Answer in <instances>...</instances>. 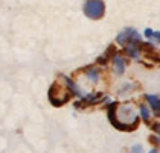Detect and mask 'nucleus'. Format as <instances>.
Here are the masks:
<instances>
[{"instance_id": "9d476101", "label": "nucleus", "mask_w": 160, "mask_h": 153, "mask_svg": "<svg viewBox=\"0 0 160 153\" xmlns=\"http://www.w3.org/2000/svg\"><path fill=\"white\" fill-rule=\"evenodd\" d=\"M145 35H147V38H152L154 36V30L148 27V29H145Z\"/></svg>"}, {"instance_id": "6e6552de", "label": "nucleus", "mask_w": 160, "mask_h": 153, "mask_svg": "<svg viewBox=\"0 0 160 153\" xmlns=\"http://www.w3.org/2000/svg\"><path fill=\"white\" fill-rule=\"evenodd\" d=\"M140 114H142V118L148 123V121H149V118H151V114H149V111H148V108L145 105L140 106Z\"/></svg>"}, {"instance_id": "f8f14e48", "label": "nucleus", "mask_w": 160, "mask_h": 153, "mask_svg": "<svg viewBox=\"0 0 160 153\" xmlns=\"http://www.w3.org/2000/svg\"><path fill=\"white\" fill-rule=\"evenodd\" d=\"M152 129L156 130V132H159V133H160V124H154V126H152Z\"/></svg>"}, {"instance_id": "0eeeda50", "label": "nucleus", "mask_w": 160, "mask_h": 153, "mask_svg": "<svg viewBox=\"0 0 160 153\" xmlns=\"http://www.w3.org/2000/svg\"><path fill=\"white\" fill-rule=\"evenodd\" d=\"M147 100L148 103L151 105L154 112H160V99L157 95H147Z\"/></svg>"}, {"instance_id": "ddd939ff", "label": "nucleus", "mask_w": 160, "mask_h": 153, "mask_svg": "<svg viewBox=\"0 0 160 153\" xmlns=\"http://www.w3.org/2000/svg\"><path fill=\"white\" fill-rule=\"evenodd\" d=\"M152 38H157V39H160V32H154V36Z\"/></svg>"}, {"instance_id": "1a4fd4ad", "label": "nucleus", "mask_w": 160, "mask_h": 153, "mask_svg": "<svg viewBox=\"0 0 160 153\" xmlns=\"http://www.w3.org/2000/svg\"><path fill=\"white\" fill-rule=\"evenodd\" d=\"M87 74H88V77H90V81H92V82H96V81H98L99 74H98V71H96V70L90 68V70L87 71Z\"/></svg>"}, {"instance_id": "9b49d317", "label": "nucleus", "mask_w": 160, "mask_h": 153, "mask_svg": "<svg viewBox=\"0 0 160 153\" xmlns=\"http://www.w3.org/2000/svg\"><path fill=\"white\" fill-rule=\"evenodd\" d=\"M131 153H142V146H134L131 149Z\"/></svg>"}, {"instance_id": "423d86ee", "label": "nucleus", "mask_w": 160, "mask_h": 153, "mask_svg": "<svg viewBox=\"0 0 160 153\" xmlns=\"http://www.w3.org/2000/svg\"><path fill=\"white\" fill-rule=\"evenodd\" d=\"M113 64H114V71H116V74H123V71H125V61H123V58H121V56H114Z\"/></svg>"}, {"instance_id": "39448f33", "label": "nucleus", "mask_w": 160, "mask_h": 153, "mask_svg": "<svg viewBox=\"0 0 160 153\" xmlns=\"http://www.w3.org/2000/svg\"><path fill=\"white\" fill-rule=\"evenodd\" d=\"M62 77H64V82H66L67 88L70 90V93H72V94L78 95V97H81V99H82V97H86V94L81 91V88H79L76 83H73V81H72L70 77H67V76H62Z\"/></svg>"}, {"instance_id": "4468645a", "label": "nucleus", "mask_w": 160, "mask_h": 153, "mask_svg": "<svg viewBox=\"0 0 160 153\" xmlns=\"http://www.w3.org/2000/svg\"><path fill=\"white\" fill-rule=\"evenodd\" d=\"M149 153H157V152H156V150H151V152H149Z\"/></svg>"}, {"instance_id": "7ed1b4c3", "label": "nucleus", "mask_w": 160, "mask_h": 153, "mask_svg": "<svg viewBox=\"0 0 160 153\" xmlns=\"http://www.w3.org/2000/svg\"><path fill=\"white\" fill-rule=\"evenodd\" d=\"M116 41L122 46H127L133 41H140V35L136 29H131V27H127L123 29L122 32H119V35L116 36Z\"/></svg>"}, {"instance_id": "2eb2a0df", "label": "nucleus", "mask_w": 160, "mask_h": 153, "mask_svg": "<svg viewBox=\"0 0 160 153\" xmlns=\"http://www.w3.org/2000/svg\"><path fill=\"white\" fill-rule=\"evenodd\" d=\"M159 144H160V138H159Z\"/></svg>"}, {"instance_id": "f257e3e1", "label": "nucleus", "mask_w": 160, "mask_h": 153, "mask_svg": "<svg viewBox=\"0 0 160 153\" xmlns=\"http://www.w3.org/2000/svg\"><path fill=\"white\" fill-rule=\"evenodd\" d=\"M105 12V5L102 0H86L84 3V14L92 20H98Z\"/></svg>"}, {"instance_id": "f03ea898", "label": "nucleus", "mask_w": 160, "mask_h": 153, "mask_svg": "<svg viewBox=\"0 0 160 153\" xmlns=\"http://www.w3.org/2000/svg\"><path fill=\"white\" fill-rule=\"evenodd\" d=\"M69 99H70V93H64L62 94L61 90H58V83L57 82L49 88V100L53 106L64 105L66 102H69Z\"/></svg>"}, {"instance_id": "20e7f679", "label": "nucleus", "mask_w": 160, "mask_h": 153, "mask_svg": "<svg viewBox=\"0 0 160 153\" xmlns=\"http://www.w3.org/2000/svg\"><path fill=\"white\" fill-rule=\"evenodd\" d=\"M101 97H102V95L99 94V93H93V94H87L86 97H82L81 103H76V106H78V108H81V106H88V105H95V103H99Z\"/></svg>"}]
</instances>
